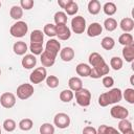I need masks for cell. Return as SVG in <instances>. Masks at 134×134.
<instances>
[{"mask_svg": "<svg viewBox=\"0 0 134 134\" xmlns=\"http://www.w3.org/2000/svg\"><path fill=\"white\" fill-rule=\"evenodd\" d=\"M22 67L25 69H32L37 64V58L34 54H25L21 61Z\"/></svg>", "mask_w": 134, "mask_h": 134, "instance_id": "9a60e30c", "label": "cell"}, {"mask_svg": "<svg viewBox=\"0 0 134 134\" xmlns=\"http://www.w3.org/2000/svg\"><path fill=\"white\" fill-rule=\"evenodd\" d=\"M118 43L121 44L122 46H129V45H133L134 44V39H133V36L131 34H122L119 36L118 38Z\"/></svg>", "mask_w": 134, "mask_h": 134, "instance_id": "d4e9b609", "label": "cell"}, {"mask_svg": "<svg viewBox=\"0 0 134 134\" xmlns=\"http://www.w3.org/2000/svg\"><path fill=\"white\" fill-rule=\"evenodd\" d=\"M0 134H1V126H0Z\"/></svg>", "mask_w": 134, "mask_h": 134, "instance_id": "816d5d0a", "label": "cell"}, {"mask_svg": "<svg viewBox=\"0 0 134 134\" xmlns=\"http://www.w3.org/2000/svg\"><path fill=\"white\" fill-rule=\"evenodd\" d=\"M132 130H133L132 122L130 120H128L127 118L119 120V122H118V131H119V133L125 134V133H128V132H130Z\"/></svg>", "mask_w": 134, "mask_h": 134, "instance_id": "603a6c76", "label": "cell"}, {"mask_svg": "<svg viewBox=\"0 0 134 134\" xmlns=\"http://www.w3.org/2000/svg\"><path fill=\"white\" fill-rule=\"evenodd\" d=\"M65 14L68 15V16H74L77 12H79V5L76 2H74L73 0H71L69 2V4L65 7Z\"/></svg>", "mask_w": 134, "mask_h": 134, "instance_id": "4dcf8cb0", "label": "cell"}, {"mask_svg": "<svg viewBox=\"0 0 134 134\" xmlns=\"http://www.w3.org/2000/svg\"><path fill=\"white\" fill-rule=\"evenodd\" d=\"M28 31V25L24 21H17L9 28V34L15 38H22Z\"/></svg>", "mask_w": 134, "mask_h": 134, "instance_id": "6da1fadb", "label": "cell"}, {"mask_svg": "<svg viewBox=\"0 0 134 134\" xmlns=\"http://www.w3.org/2000/svg\"><path fill=\"white\" fill-rule=\"evenodd\" d=\"M104 27L108 31H113L117 28V21L114 18L109 17L104 21Z\"/></svg>", "mask_w": 134, "mask_h": 134, "instance_id": "f546056e", "label": "cell"}, {"mask_svg": "<svg viewBox=\"0 0 134 134\" xmlns=\"http://www.w3.org/2000/svg\"><path fill=\"white\" fill-rule=\"evenodd\" d=\"M75 71H76L77 75L83 76V77H87V76L90 75L91 67H90V65H88V64H86V63H80V64L76 65Z\"/></svg>", "mask_w": 134, "mask_h": 134, "instance_id": "d6986e66", "label": "cell"}, {"mask_svg": "<svg viewBox=\"0 0 134 134\" xmlns=\"http://www.w3.org/2000/svg\"><path fill=\"white\" fill-rule=\"evenodd\" d=\"M20 6H21L22 9L29 10L34 6V1L32 0H21L20 1Z\"/></svg>", "mask_w": 134, "mask_h": 134, "instance_id": "ee69618b", "label": "cell"}, {"mask_svg": "<svg viewBox=\"0 0 134 134\" xmlns=\"http://www.w3.org/2000/svg\"><path fill=\"white\" fill-rule=\"evenodd\" d=\"M74 96L77 105L81 107H88L91 103V92L86 88H82L81 90L76 91Z\"/></svg>", "mask_w": 134, "mask_h": 134, "instance_id": "7a4b0ae2", "label": "cell"}, {"mask_svg": "<svg viewBox=\"0 0 134 134\" xmlns=\"http://www.w3.org/2000/svg\"><path fill=\"white\" fill-rule=\"evenodd\" d=\"M102 83H103V85H104L105 88H111L114 85V80L110 75H105V76H103Z\"/></svg>", "mask_w": 134, "mask_h": 134, "instance_id": "7bdbcfd3", "label": "cell"}, {"mask_svg": "<svg viewBox=\"0 0 134 134\" xmlns=\"http://www.w3.org/2000/svg\"><path fill=\"white\" fill-rule=\"evenodd\" d=\"M70 116L64 112L57 113L53 117V124L59 129H66L70 126Z\"/></svg>", "mask_w": 134, "mask_h": 134, "instance_id": "52a82bcc", "label": "cell"}, {"mask_svg": "<svg viewBox=\"0 0 134 134\" xmlns=\"http://www.w3.org/2000/svg\"><path fill=\"white\" fill-rule=\"evenodd\" d=\"M130 83H131V85H134V83H133V75H132L131 79H130Z\"/></svg>", "mask_w": 134, "mask_h": 134, "instance_id": "681fc988", "label": "cell"}, {"mask_svg": "<svg viewBox=\"0 0 134 134\" xmlns=\"http://www.w3.org/2000/svg\"><path fill=\"white\" fill-rule=\"evenodd\" d=\"M71 29L74 34L81 35L86 29V19L83 16H75L71 20Z\"/></svg>", "mask_w": 134, "mask_h": 134, "instance_id": "5b68a950", "label": "cell"}, {"mask_svg": "<svg viewBox=\"0 0 134 134\" xmlns=\"http://www.w3.org/2000/svg\"><path fill=\"white\" fill-rule=\"evenodd\" d=\"M47 77V71L45 67H38L32 70V72L29 75V81L31 84H39L43 82Z\"/></svg>", "mask_w": 134, "mask_h": 134, "instance_id": "8992f818", "label": "cell"}, {"mask_svg": "<svg viewBox=\"0 0 134 134\" xmlns=\"http://www.w3.org/2000/svg\"><path fill=\"white\" fill-rule=\"evenodd\" d=\"M110 114L113 118L115 119H126L129 115V111L128 109H126L124 106L120 105H114L111 109H110Z\"/></svg>", "mask_w": 134, "mask_h": 134, "instance_id": "ba28073f", "label": "cell"}, {"mask_svg": "<svg viewBox=\"0 0 134 134\" xmlns=\"http://www.w3.org/2000/svg\"><path fill=\"white\" fill-rule=\"evenodd\" d=\"M88 61H89V64L92 67H94L97 64H99L102 61H104V58L98 52H92V53H90V55L88 58Z\"/></svg>", "mask_w": 134, "mask_h": 134, "instance_id": "d6a6232c", "label": "cell"}, {"mask_svg": "<svg viewBox=\"0 0 134 134\" xmlns=\"http://www.w3.org/2000/svg\"><path fill=\"white\" fill-rule=\"evenodd\" d=\"M57 27V37L60 40H68L71 37V30L66 24H61V25H55Z\"/></svg>", "mask_w": 134, "mask_h": 134, "instance_id": "8fae6325", "label": "cell"}, {"mask_svg": "<svg viewBox=\"0 0 134 134\" xmlns=\"http://www.w3.org/2000/svg\"><path fill=\"white\" fill-rule=\"evenodd\" d=\"M55 58L53 54L49 53L48 51L44 50L41 54V58H40V61H41V64L43 67H51L54 62H55Z\"/></svg>", "mask_w": 134, "mask_h": 134, "instance_id": "4fadbf2b", "label": "cell"}, {"mask_svg": "<svg viewBox=\"0 0 134 134\" xmlns=\"http://www.w3.org/2000/svg\"><path fill=\"white\" fill-rule=\"evenodd\" d=\"M43 34L48 36V37H54L57 36V27H55V24H52V23H47L44 28H43Z\"/></svg>", "mask_w": 134, "mask_h": 134, "instance_id": "d590c367", "label": "cell"}, {"mask_svg": "<svg viewBox=\"0 0 134 134\" xmlns=\"http://www.w3.org/2000/svg\"><path fill=\"white\" fill-rule=\"evenodd\" d=\"M30 43H43L44 40V34L40 29H35L30 34Z\"/></svg>", "mask_w": 134, "mask_h": 134, "instance_id": "cb8c5ba5", "label": "cell"}, {"mask_svg": "<svg viewBox=\"0 0 134 134\" xmlns=\"http://www.w3.org/2000/svg\"><path fill=\"white\" fill-rule=\"evenodd\" d=\"M68 86H69V89L72 92H76V91H79V90H81L83 88V82H82V80L80 77L72 76L68 81Z\"/></svg>", "mask_w": 134, "mask_h": 134, "instance_id": "ffe728a7", "label": "cell"}, {"mask_svg": "<svg viewBox=\"0 0 134 134\" xmlns=\"http://www.w3.org/2000/svg\"><path fill=\"white\" fill-rule=\"evenodd\" d=\"M70 1L71 0H59L58 1V4H59V6H61V8H64L65 9V7L69 4Z\"/></svg>", "mask_w": 134, "mask_h": 134, "instance_id": "c3c4849f", "label": "cell"}, {"mask_svg": "<svg viewBox=\"0 0 134 134\" xmlns=\"http://www.w3.org/2000/svg\"><path fill=\"white\" fill-rule=\"evenodd\" d=\"M0 75H1V69H0Z\"/></svg>", "mask_w": 134, "mask_h": 134, "instance_id": "db71d44e", "label": "cell"}, {"mask_svg": "<svg viewBox=\"0 0 134 134\" xmlns=\"http://www.w3.org/2000/svg\"><path fill=\"white\" fill-rule=\"evenodd\" d=\"M45 50L48 51L49 53L53 54L54 57H57L59 54V52L61 51V43L55 39H49L46 42Z\"/></svg>", "mask_w": 134, "mask_h": 134, "instance_id": "30bf717a", "label": "cell"}, {"mask_svg": "<svg viewBox=\"0 0 134 134\" xmlns=\"http://www.w3.org/2000/svg\"><path fill=\"white\" fill-rule=\"evenodd\" d=\"M45 80H46V85L51 89H54L59 86V79L55 75H48Z\"/></svg>", "mask_w": 134, "mask_h": 134, "instance_id": "60d3db41", "label": "cell"}, {"mask_svg": "<svg viewBox=\"0 0 134 134\" xmlns=\"http://www.w3.org/2000/svg\"><path fill=\"white\" fill-rule=\"evenodd\" d=\"M107 129H108V126H106V125H100V126L97 128V130H96V134H106Z\"/></svg>", "mask_w": 134, "mask_h": 134, "instance_id": "bcb514c9", "label": "cell"}, {"mask_svg": "<svg viewBox=\"0 0 134 134\" xmlns=\"http://www.w3.org/2000/svg\"><path fill=\"white\" fill-rule=\"evenodd\" d=\"M0 104L5 109H10L16 105V96L12 92H4L0 96Z\"/></svg>", "mask_w": 134, "mask_h": 134, "instance_id": "9c48e42d", "label": "cell"}, {"mask_svg": "<svg viewBox=\"0 0 134 134\" xmlns=\"http://www.w3.org/2000/svg\"><path fill=\"white\" fill-rule=\"evenodd\" d=\"M106 134H120V133H119V131H118L117 129L108 126V129H107V131H106Z\"/></svg>", "mask_w": 134, "mask_h": 134, "instance_id": "7dc6e473", "label": "cell"}, {"mask_svg": "<svg viewBox=\"0 0 134 134\" xmlns=\"http://www.w3.org/2000/svg\"><path fill=\"white\" fill-rule=\"evenodd\" d=\"M53 20L55 25H61V24H66L68 17L64 12H57L53 16Z\"/></svg>", "mask_w": 134, "mask_h": 134, "instance_id": "f1b7e54d", "label": "cell"}, {"mask_svg": "<svg viewBox=\"0 0 134 134\" xmlns=\"http://www.w3.org/2000/svg\"><path fill=\"white\" fill-rule=\"evenodd\" d=\"M100 45L105 50H111L115 46V41L112 37H104L100 41Z\"/></svg>", "mask_w": 134, "mask_h": 134, "instance_id": "4316f807", "label": "cell"}, {"mask_svg": "<svg viewBox=\"0 0 134 134\" xmlns=\"http://www.w3.org/2000/svg\"><path fill=\"white\" fill-rule=\"evenodd\" d=\"M124 65V62L122 60L119 58V57H112L111 60H110V66L112 67L113 70L117 71V70H120L121 67Z\"/></svg>", "mask_w": 134, "mask_h": 134, "instance_id": "8d00e7d4", "label": "cell"}, {"mask_svg": "<svg viewBox=\"0 0 134 134\" xmlns=\"http://www.w3.org/2000/svg\"><path fill=\"white\" fill-rule=\"evenodd\" d=\"M122 57L126 62L132 63L134 60V44L129 46H124L122 48Z\"/></svg>", "mask_w": 134, "mask_h": 134, "instance_id": "44dd1931", "label": "cell"}, {"mask_svg": "<svg viewBox=\"0 0 134 134\" xmlns=\"http://www.w3.org/2000/svg\"><path fill=\"white\" fill-rule=\"evenodd\" d=\"M98 105L100 107H107L110 105V102H109V98H108V95L107 93H102L99 96H98Z\"/></svg>", "mask_w": 134, "mask_h": 134, "instance_id": "b9f144b4", "label": "cell"}, {"mask_svg": "<svg viewBox=\"0 0 134 134\" xmlns=\"http://www.w3.org/2000/svg\"><path fill=\"white\" fill-rule=\"evenodd\" d=\"M2 126H3V129L6 132H13V131H15V129L17 127V124H16V121L14 119L7 118V119H5L3 121V125Z\"/></svg>", "mask_w": 134, "mask_h": 134, "instance_id": "f35d334b", "label": "cell"}, {"mask_svg": "<svg viewBox=\"0 0 134 134\" xmlns=\"http://www.w3.org/2000/svg\"><path fill=\"white\" fill-rule=\"evenodd\" d=\"M13 50L17 55H25L28 50V46L24 41H18L13 45Z\"/></svg>", "mask_w": 134, "mask_h": 134, "instance_id": "e0dca14e", "label": "cell"}, {"mask_svg": "<svg viewBox=\"0 0 134 134\" xmlns=\"http://www.w3.org/2000/svg\"><path fill=\"white\" fill-rule=\"evenodd\" d=\"M83 134H96V129L91 126H87L83 129Z\"/></svg>", "mask_w": 134, "mask_h": 134, "instance_id": "f6af8a7d", "label": "cell"}, {"mask_svg": "<svg viewBox=\"0 0 134 134\" xmlns=\"http://www.w3.org/2000/svg\"><path fill=\"white\" fill-rule=\"evenodd\" d=\"M60 99L63 102V103H69L73 99L74 97V93L70 90V89H65V90H62L60 92V95H59Z\"/></svg>", "mask_w": 134, "mask_h": 134, "instance_id": "83f0119b", "label": "cell"}, {"mask_svg": "<svg viewBox=\"0 0 134 134\" xmlns=\"http://www.w3.org/2000/svg\"><path fill=\"white\" fill-rule=\"evenodd\" d=\"M29 50L31 51V54L34 55H41L44 51L43 49V43H30Z\"/></svg>", "mask_w": 134, "mask_h": 134, "instance_id": "e575fe53", "label": "cell"}, {"mask_svg": "<svg viewBox=\"0 0 134 134\" xmlns=\"http://www.w3.org/2000/svg\"><path fill=\"white\" fill-rule=\"evenodd\" d=\"M9 16L12 17V19H14L16 21L20 20L23 16V9L19 5H13L9 9Z\"/></svg>", "mask_w": 134, "mask_h": 134, "instance_id": "484cf974", "label": "cell"}, {"mask_svg": "<svg viewBox=\"0 0 134 134\" xmlns=\"http://www.w3.org/2000/svg\"><path fill=\"white\" fill-rule=\"evenodd\" d=\"M107 95H108V98H109V102H110V105L111 104H117L121 100L122 98V91L119 89V88H112L111 90H109L108 92H106Z\"/></svg>", "mask_w": 134, "mask_h": 134, "instance_id": "7c38bea8", "label": "cell"}, {"mask_svg": "<svg viewBox=\"0 0 134 134\" xmlns=\"http://www.w3.org/2000/svg\"><path fill=\"white\" fill-rule=\"evenodd\" d=\"M60 58L64 62H70L74 58V50L71 47H64L60 51Z\"/></svg>", "mask_w": 134, "mask_h": 134, "instance_id": "ac0fdd59", "label": "cell"}, {"mask_svg": "<svg viewBox=\"0 0 134 134\" xmlns=\"http://www.w3.org/2000/svg\"><path fill=\"white\" fill-rule=\"evenodd\" d=\"M39 131L40 134H54V127L49 122H44L41 125Z\"/></svg>", "mask_w": 134, "mask_h": 134, "instance_id": "74e56055", "label": "cell"}, {"mask_svg": "<svg viewBox=\"0 0 134 134\" xmlns=\"http://www.w3.org/2000/svg\"><path fill=\"white\" fill-rule=\"evenodd\" d=\"M88 12L91 14V15H97L99 12H100V8H102V5H100V2L98 0H90L88 2Z\"/></svg>", "mask_w": 134, "mask_h": 134, "instance_id": "7402d4cb", "label": "cell"}, {"mask_svg": "<svg viewBox=\"0 0 134 134\" xmlns=\"http://www.w3.org/2000/svg\"><path fill=\"white\" fill-rule=\"evenodd\" d=\"M102 31H103V26L97 22L91 23L87 28V35L90 38H95V37L99 36L102 34Z\"/></svg>", "mask_w": 134, "mask_h": 134, "instance_id": "5bb4252c", "label": "cell"}, {"mask_svg": "<svg viewBox=\"0 0 134 134\" xmlns=\"http://www.w3.org/2000/svg\"><path fill=\"white\" fill-rule=\"evenodd\" d=\"M19 128L22 131H29L34 127V121L30 118H23L19 121Z\"/></svg>", "mask_w": 134, "mask_h": 134, "instance_id": "836d02e7", "label": "cell"}, {"mask_svg": "<svg viewBox=\"0 0 134 134\" xmlns=\"http://www.w3.org/2000/svg\"><path fill=\"white\" fill-rule=\"evenodd\" d=\"M122 97L129 103V104H134V89L132 88H127L122 92Z\"/></svg>", "mask_w": 134, "mask_h": 134, "instance_id": "ab89813d", "label": "cell"}, {"mask_svg": "<svg viewBox=\"0 0 134 134\" xmlns=\"http://www.w3.org/2000/svg\"><path fill=\"white\" fill-rule=\"evenodd\" d=\"M109 66L107 65V63L104 61H102L99 64H97L94 67H91V71H90V77L92 79H100L104 75H107L109 73Z\"/></svg>", "mask_w": 134, "mask_h": 134, "instance_id": "3957f363", "label": "cell"}, {"mask_svg": "<svg viewBox=\"0 0 134 134\" xmlns=\"http://www.w3.org/2000/svg\"><path fill=\"white\" fill-rule=\"evenodd\" d=\"M103 10L107 16H113L116 13L117 7L113 2H106L103 6Z\"/></svg>", "mask_w": 134, "mask_h": 134, "instance_id": "1f68e13d", "label": "cell"}, {"mask_svg": "<svg viewBox=\"0 0 134 134\" xmlns=\"http://www.w3.org/2000/svg\"><path fill=\"white\" fill-rule=\"evenodd\" d=\"M0 8H1V2H0Z\"/></svg>", "mask_w": 134, "mask_h": 134, "instance_id": "f5cc1de1", "label": "cell"}, {"mask_svg": "<svg viewBox=\"0 0 134 134\" xmlns=\"http://www.w3.org/2000/svg\"><path fill=\"white\" fill-rule=\"evenodd\" d=\"M35 92V89H34V86L31 84H28V83H24V84H21L20 86H18L17 88V97L22 99V100H25L27 98H29Z\"/></svg>", "mask_w": 134, "mask_h": 134, "instance_id": "277c9868", "label": "cell"}, {"mask_svg": "<svg viewBox=\"0 0 134 134\" xmlns=\"http://www.w3.org/2000/svg\"><path fill=\"white\" fill-rule=\"evenodd\" d=\"M119 26H120V28L124 32L129 34L134 29V21H133L132 18H129V17L124 18V19H121V21L119 23Z\"/></svg>", "mask_w": 134, "mask_h": 134, "instance_id": "2e32d148", "label": "cell"}, {"mask_svg": "<svg viewBox=\"0 0 134 134\" xmlns=\"http://www.w3.org/2000/svg\"><path fill=\"white\" fill-rule=\"evenodd\" d=\"M125 134H134V131L132 130V131H130V132H128V133H125Z\"/></svg>", "mask_w": 134, "mask_h": 134, "instance_id": "f907efd6", "label": "cell"}]
</instances>
